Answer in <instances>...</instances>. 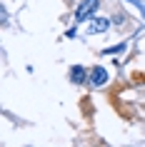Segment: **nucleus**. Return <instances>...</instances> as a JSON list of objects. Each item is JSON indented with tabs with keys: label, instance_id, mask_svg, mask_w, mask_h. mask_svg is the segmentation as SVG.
<instances>
[{
	"label": "nucleus",
	"instance_id": "nucleus-3",
	"mask_svg": "<svg viewBox=\"0 0 145 147\" xmlns=\"http://www.w3.org/2000/svg\"><path fill=\"white\" fill-rule=\"evenodd\" d=\"M85 67H80V65H75V67L70 70V82H75V85H80V82H85Z\"/></svg>",
	"mask_w": 145,
	"mask_h": 147
},
{
	"label": "nucleus",
	"instance_id": "nucleus-2",
	"mask_svg": "<svg viewBox=\"0 0 145 147\" xmlns=\"http://www.w3.org/2000/svg\"><path fill=\"white\" fill-rule=\"evenodd\" d=\"M90 85H95V87H100V85H105L108 82V72H105V67H93L90 70Z\"/></svg>",
	"mask_w": 145,
	"mask_h": 147
},
{
	"label": "nucleus",
	"instance_id": "nucleus-1",
	"mask_svg": "<svg viewBox=\"0 0 145 147\" xmlns=\"http://www.w3.org/2000/svg\"><path fill=\"white\" fill-rule=\"evenodd\" d=\"M95 10H98V0H83V3L78 5L75 18H78V20H85V18L90 15V13H95Z\"/></svg>",
	"mask_w": 145,
	"mask_h": 147
},
{
	"label": "nucleus",
	"instance_id": "nucleus-4",
	"mask_svg": "<svg viewBox=\"0 0 145 147\" xmlns=\"http://www.w3.org/2000/svg\"><path fill=\"white\" fill-rule=\"evenodd\" d=\"M108 28V20H95L93 23V32H103Z\"/></svg>",
	"mask_w": 145,
	"mask_h": 147
}]
</instances>
